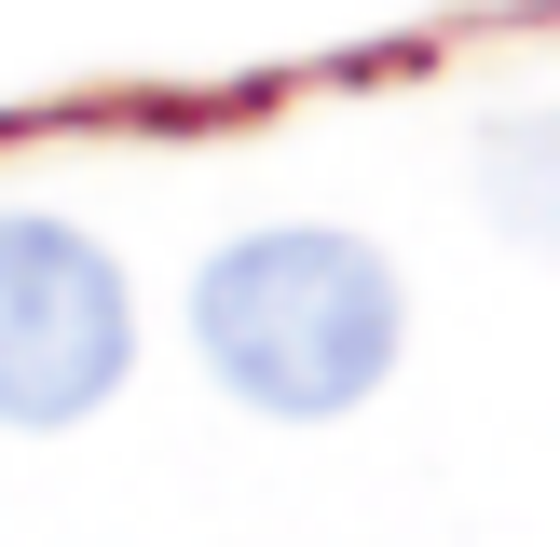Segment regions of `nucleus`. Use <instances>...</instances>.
Here are the masks:
<instances>
[{
  "label": "nucleus",
  "instance_id": "f257e3e1",
  "mask_svg": "<svg viewBox=\"0 0 560 547\" xmlns=\"http://www.w3.org/2000/svg\"><path fill=\"white\" fill-rule=\"evenodd\" d=\"M397 328H410L397 260L355 246V233H315V219L219 246L206 288H191V342H206V370L233 383L246 410H273V424H328V410H355L383 370H397Z\"/></svg>",
  "mask_w": 560,
  "mask_h": 547
},
{
  "label": "nucleus",
  "instance_id": "f03ea898",
  "mask_svg": "<svg viewBox=\"0 0 560 547\" xmlns=\"http://www.w3.org/2000/svg\"><path fill=\"white\" fill-rule=\"evenodd\" d=\"M137 356V301L82 219H0V424H82Z\"/></svg>",
  "mask_w": 560,
  "mask_h": 547
},
{
  "label": "nucleus",
  "instance_id": "7ed1b4c3",
  "mask_svg": "<svg viewBox=\"0 0 560 547\" xmlns=\"http://www.w3.org/2000/svg\"><path fill=\"white\" fill-rule=\"evenodd\" d=\"M479 206L506 246L560 260V109H492L479 124Z\"/></svg>",
  "mask_w": 560,
  "mask_h": 547
}]
</instances>
